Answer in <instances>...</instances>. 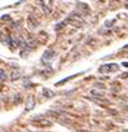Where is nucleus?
<instances>
[{"mask_svg": "<svg viewBox=\"0 0 128 132\" xmlns=\"http://www.w3.org/2000/svg\"><path fill=\"white\" fill-rule=\"evenodd\" d=\"M52 56H53V51H47L45 53H44V56H43V61L44 62H49L50 60H52Z\"/></svg>", "mask_w": 128, "mask_h": 132, "instance_id": "f257e3e1", "label": "nucleus"}, {"mask_svg": "<svg viewBox=\"0 0 128 132\" xmlns=\"http://www.w3.org/2000/svg\"><path fill=\"white\" fill-rule=\"evenodd\" d=\"M34 104H35V102H34V98H30V100H29V105L26 106V109H27V110H31L32 106H34Z\"/></svg>", "mask_w": 128, "mask_h": 132, "instance_id": "f03ea898", "label": "nucleus"}, {"mask_svg": "<svg viewBox=\"0 0 128 132\" xmlns=\"http://www.w3.org/2000/svg\"><path fill=\"white\" fill-rule=\"evenodd\" d=\"M43 95L47 96V97H50V96H53V92L52 91H48V89H43Z\"/></svg>", "mask_w": 128, "mask_h": 132, "instance_id": "7ed1b4c3", "label": "nucleus"}, {"mask_svg": "<svg viewBox=\"0 0 128 132\" xmlns=\"http://www.w3.org/2000/svg\"><path fill=\"white\" fill-rule=\"evenodd\" d=\"M0 74H2V80H5V78H7V75L4 74V70L2 69V70H0Z\"/></svg>", "mask_w": 128, "mask_h": 132, "instance_id": "20e7f679", "label": "nucleus"}]
</instances>
